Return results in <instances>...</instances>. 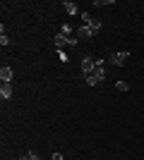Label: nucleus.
<instances>
[{"label": "nucleus", "instance_id": "4", "mask_svg": "<svg viewBox=\"0 0 144 160\" xmlns=\"http://www.w3.org/2000/svg\"><path fill=\"white\" fill-rule=\"evenodd\" d=\"M12 77H14V74H12V69H10L7 65L0 69V79H3V84H12Z\"/></svg>", "mask_w": 144, "mask_h": 160}, {"label": "nucleus", "instance_id": "5", "mask_svg": "<svg viewBox=\"0 0 144 160\" xmlns=\"http://www.w3.org/2000/svg\"><path fill=\"white\" fill-rule=\"evenodd\" d=\"M0 98L3 100L12 98V84H0Z\"/></svg>", "mask_w": 144, "mask_h": 160}, {"label": "nucleus", "instance_id": "11", "mask_svg": "<svg viewBox=\"0 0 144 160\" xmlns=\"http://www.w3.org/2000/svg\"><path fill=\"white\" fill-rule=\"evenodd\" d=\"M115 88H118V91H127V88H130V84H127V81H118Z\"/></svg>", "mask_w": 144, "mask_h": 160}, {"label": "nucleus", "instance_id": "6", "mask_svg": "<svg viewBox=\"0 0 144 160\" xmlns=\"http://www.w3.org/2000/svg\"><path fill=\"white\" fill-rule=\"evenodd\" d=\"M94 36V31H91L89 27H79L77 29V38H91Z\"/></svg>", "mask_w": 144, "mask_h": 160}, {"label": "nucleus", "instance_id": "13", "mask_svg": "<svg viewBox=\"0 0 144 160\" xmlns=\"http://www.w3.org/2000/svg\"><path fill=\"white\" fill-rule=\"evenodd\" d=\"M51 160H65V158H62V153H53V158H51Z\"/></svg>", "mask_w": 144, "mask_h": 160}, {"label": "nucleus", "instance_id": "8", "mask_svg": "<svg viewBox=\"0 0 144 160\" xmlns=\"http://www.w3.org/2000/svg\"><path fill=\"white\" fill-rule=\"evenodd\" d=\"M60 33H62V36H67V38H72V27H70V24H62Z\"/></svg>", "mask_w": 144, "mask_h": 160}, {"label": "nucleus", "instance_id": "3", "mask_svg": "<svg viewBox=\"0 0 144 160\" xmlns=\"http://www.w3.org/2000/svg\"><path fill=\"white\" fill-rule=\"evenodd\" d=\"M94 69H96V60L94 58H82V77H89V74H94Z\"/></svg>", "mask_w": 144, "mask_h": 160}, {"label": "nucleus", "instance_id": "9", "mask_svg": "<svg viewBox=\"0 0 144 160\" xmlns=\"http://www.w3.org/2000/svg\"><path fill=\"white\" fill-rule=\"evenodd\" d=\"M19 160H39V155H36V153H34V151H27V153L22 155V158H19Z\"/></svg>", "mask_w": 144, "mask_h": 160}, {"label": "nucleus", "instance_id": "7", "mask_svg": "<svg viewBox=\"0 0 144 160\" xmlns=\"http://www.w3.org/2000/svg\"><path fill=\"white\" fill-rule=\"evenodd\" d=\"M62 7H65V12H67V14H79L77 5H75V2H70V0H65V2H62Z\"/></svg>", "mask_w": 144, "mask_h": 160}, {"label": "nucleus", "instance_id": "12", "mask_svg": "<svg viewBox=\"0 0 144 160\" xmlns=\"http://www.w3.org/2000/svg\"><path fill=\"white\" fill-rule=\"evenodd\" d=\"M58 58H60L62 62H67V53H62V50H58Z\"/></svg>", "mask_w": 144, "mask_h": 160}, {"label": "nucleus", "instance_id": "1", "mask_svg": "<svg viewBox=\"0 0 144 160\" xmlns=\"http://www.w3.org/2000/svg\"><path fill=\"white\" fill-rule=\"evenodd\" d=\"M127 58H130V50H120V53H110L108 55V62L115 67H123L125 62H127Z\"/></svg>", "mask_w": 144, "mask_h": 160}, {"label": "nucleus", "instance_id": "2", "mask_svg": "<svg viewBox=\"0 0 144 160\" xmlns=\"http://www.w3.org/2000/svg\"><path fill=\"white\" fill-rule=\"evenodd\" d=\"M82 22H84V24H87V27L91 29V31H94V36H96L99 31H101V19H94V17H91L89 12H82Z\"/></svg>", "mask_w": 144, "mask_h": 160}, {"label": "nucleus", "instance_id": "10", "mask_svg": "<svg viewBox=\"0 0 144 160\" xmlns=\"http://www.w3.org/2000/svg\"><path fill=\"white\" fill-rule=\"evenodd\" d=\"M10 41H7V36H5V27H0V46H7Z\"/></svg>", "mask_w": 144, "mask_h": 160}]
</instances>
